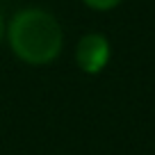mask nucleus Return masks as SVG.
<instances>
[{"label":"nucleus","mask_w":155,"mask_h":155,"mask_svg":"<svg viewBox=\"0 0 155 155\" xmlns=\"http://www.w3.org/2000/svg\"><path fill=\"white\" fill-rule=\"evenodd\" d=\"M9 44L25 62L48 64L62 50V28L48 12L25 9L9 25Z\"/></svg>","instance_id":"obj_1"},{"label":"nucleus","mask_w":155,"mask_h":155,"mask_svg":"<svg viewBox=\"0 0 155 155\" xmlns=\"http://www.w3.org/2000/svg\"><path fill=\"white\" fill-rule=\"evenodd\" d=\"M78 66L84 73H101L110 59V44L101 34H87L78 44Z\"/></svg>","instance_id":"obj_2"},{"label":"nucleus","mask_w":155,"mask_h":155,"mask_svg":"<svg viewBox=\"0 0 155 155\" xmlns=\"http://www.w3.org/2000/svg\"><path fill=\"white\" fill-rule=\"evenodd\" d=\"M89 7H94V9H112V7H116L121 0H84Z\"/></svg>","instance_id":"obj_3"},{"label":"nucleus","mask_w":155,"mask_h":155,"mask_svg":"<svg viewBox=\"0 0 155 155\" xmlns=\"http://www.w3.org/2000/svg\"><path fill=\"white\" fill-rule=\"evenodd\" d=\"M2 32H5V25H2V18H0V41H2Z\"/></svg>","instance_id":"obj_4"}]
</instances>
